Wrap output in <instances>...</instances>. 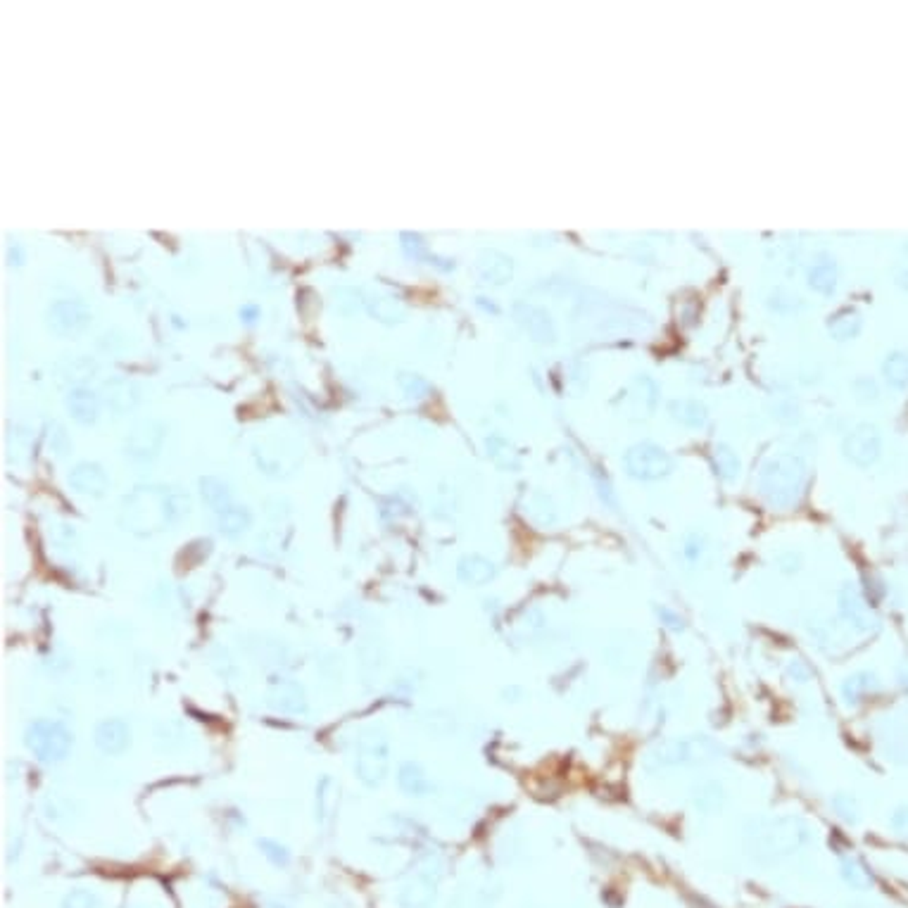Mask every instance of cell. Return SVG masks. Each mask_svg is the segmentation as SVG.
<instances>
[{
    "instance_id": "6da1fadb",
    "label": "cell",
    "mask_w": 908,
    "mask_h": 908,
    "mask_svg": "<svg viewBox=\"0 0 908 908\" xmlns=\"http://www.w3.org/2000/svg\"><path fill=\"white\" fill-rule=\"evenodd\" d=\"M808 481V466L799 454L780 452L764 462L758 471V495L771 509L787 512L799 504Z\"/></svg>"
},
{
    "instance_id": "7a4b0ae2",
    "label": "cell",
    "mask_w": 908,
    "mask_h": 908,
    "mask_svg": "<svg viewBox=\"0 0 908 908\" xmlns=\"http://www.w3.org/2000/svg\"><path fill=\"white\" fill-rule=\"evenodd\" d=\"M723 757V747L707 735H685V737L661 739L649 747L645 766L649 771H670L702 766Z\"/></svg>"
},
{
    "instance_id": "3957f363",
    "label": "cell",
    "mask_w": 908,
    "mask_h": 908,
    "mask_svg": "<svg viewBox=\"0 0 908 908\" xmlns=\"http://www.w3.org/2000/svg\"><path fill=\"white\" fill-rule=\"evenodd\" d=\"M390 771V739L383 727H366L355 749V776L366 787H378Z\"/></svg>"
},
{
    "instance_id": "277c9868",
    "label": "cell",
    "mask_w": 908,
    "mask_h": 908,
    "mask_svg": "<svg viewBox=\"0 0 908 908\" xmlns=\"http://www.w3.org/2000/svg\"><path fill=\"white\" fill-rule=\"evenodd\" d=\"M808 840H811V827L806 825V821L787 815V818L766 823L754 837V849H758V856L783 858L802 849L804 845H808Z\"/></svg>"
},
{
    "instance_id": "5b68a950",
    "label": "cell",
    "mask_w": 908,
    "mask_h": 908,
    "mask_svg": "<svg viewBox=\"0 0 908 908\" xmlns=\"http://www.w3.org/2000/svg\"><path fill=\"white\" fill-rule=\"evenodd\" d=\"M24 745L41 764H60L74 747V735L63 720L38 718L24 730Z\"/></svg>"
},
{
    "instance_id": "8992f818",
    "label": "cell",
    "mask_w": 908,
    "mask_h": 908,
    "mask_svg": "<svg viewBox=\"0 0 908 908\" xmlns=\"http://www.w3.org/2000/svg\"><path fill=\"white\" fill-rule=\"evenodd\" d=\"M623 469L630 478L642 483H654L661 478H669L676 469V462L661 445L654 443H638L628 447L623 454Z\"/></svg>"
},
{
    "instance_id": "52a82bcc",
    "label": "cell",
    "mask_w": 908,
    "mask_h": 908,
    "mask_svg": "<svg viewBox=\"0 0 908 908\" xmlns=\"http://www.w3.org/2000/svg\"><path fill=\"white\" fill-rule=\"evenodd\" d=\"M842 454L858 469H868L883 454V433L875 424H858L842 440Z\"/></svg>"
},
{
    "instance_id": "ba28073f",
    "label": "cell",
    "mask_w": 908,
    "mask_h": 908,
    "mask_svg": "<svg viewBox=\"0 0 908 908\" xmlns=\"http://www.w3.org/2000/svg\"><path fill=\"white\" fill-rule=\"evenodd\" d=\"M837 614L845 620L846 626L858 630V633H871L877 626V619L873 616L871 604L864 597V592L858 590V585L846 583L842 585L837 592Z\"/></svg>"
},
{
    "instance_id": "9c48e42d",
    "label": "cell",
    "mask_w": 908,
    "mask_h": 908,
    "mask_svg": "<svg viewBox=\"0 0 908 908\" xmlns=\"http://www.w3.org/2000/svg\"><path fill=\"white\" fill-rule=\"evenodd\" d=\"M267 702L274 711H281V714H305L308 711V697H305V689H302L300 683L295 680H288V678H278V680H271L269 689H267Z\"/></svg>"
},
{
    "instance_id": "30bf717a",
    "label": "cell",
    "mask_w": 908,
    "mask_h": 908,
    "mask_svg": "<svg viewBox=\"0 0 908 908\" xmlns=\"http://www.w3.org/2000/svg\"><path fill=\"white\" fill-rule=\"evenodd\" d=\"M93 739L103 754L120 757L132 745V727L122 718H105L95 726Z\"/></svg>"
},
{
    "instance_id": "8fae6325",
    "label": "cell",
    "mask_w": 908,
    "mask_h": 908,
    "mask_svg": "<svg viewBox=\"0 0 908 908\" xmlns=\"http://www.w3.org/2000/svg\"><path fill=\"white\" fill-rule=\"evenodd\" d=\"M88 321H91V314L79 302H57V305H53L51 314H48V326H51L57 336H76V333L86 328Z\"/></svg>"
},
{
    "instance_id": "7c38bea8",
    "label": "cell",
    "mask_w": 908,
    "mask_h": 908,
    "mask_svg": "<svg viewBox=\"0 0 908 908\" xmlns=\"http://www.w3.org/2000/svg\"><path fill=\"white\" fill-rule=\"evenodd\" d=\"M497 573H500V569H497L495 561L483 557V554H464L457 561V578L471 588H483V585L493 583Z\"/></svg>"
},
{
    "instance_id": "4fadbf2b",
    "label": "cell",
    "mask_w": 908,
    "mask_h": 908,
    "mask_svg": "<svg viewBox=\"0 0 908 908\" xmlns=\"http://www.w3.org/2000/svg\"><path fill=\"white\" fill-rule=\"evenodd\" d=\"M880 678L873 670H856L849 678H845V683L840 685V695L845 699L846 707H858L865 699H871L873 695L880 692Z\"/></svg>"
},
{
    "instance_id": "5bb4252c",
    "label": "cell",
    "mask_w": 908,
    "mask_h": 908,
    "mask_svg": "<svg viewBox=\"0 0 908 908\" xmlns=\"http://www.w3.org/2000/svg\"><path fill=\"white\" fill-rule=\"evenodd\" d=\"M69 485H72L76 493H82V495L101 497L105 495L110 481H107V474L103 471V466L91 462H82L76 464L74 469H72V474H69Z\"/></svg>"
},
{
    "instance_id": "9a60e30c",
    "label": "cell",
    "mask_w": 908,
    "mask_h": 908,
    "mask_svg": "<svg viewBox=\"0 0 908 908\" xmlns=\"http://www.w3.org/2000/svg\"><path fill=\"white\" fill-rule=\"evenodd\" d=\"M435 894H438V880L431 873H419L400 892V903L405 908H428L435 902Z\"/></svg>"
},
{
    "instance_id": "2e32d148",
    "label": "cell",
    "mask_w": 908,
    "mask_h": 908,
    "mask_svg": "<svg viewBox=\"0 0 908 908\" xmlns=\"http://www.w3.org/2000/svg\"><path fill=\"white\" fill-rule=\"evenodd\" d=\"M162 438L164 433L157 424H143V426H138L132 433L129 445H126V450H129L126 454L133 459H141V462L152 459L157 454V450H160V445H162Z\"/></svg>"
},
{
    "instance_id": "e0dca14e",
    "label": "cell",
    "mask_w": 908,
    "mask_h": 908,
    "mask_svg": "<svg viewBox=\"0 0 908 908\" xmlns=\"http://www.w3.org/2000/svg\"><path fill=\"white\" fill-rule=\"evenodd\" d=\"M478 274L485 283H495V286H502L507 283L514 274V264H512V258H507L504 252L497 250H485L481 252L478 258Z\"/></svg>"
},
{
    "instance_id": "ac0fdd59",
    "label": "cell",
    "mask_w": 908,
    "mask_h": 908,
    "mask_svg": "<svg viewBox=\"0 0 908 908\" xmlns=\"http://www.w3.org/2000/svg\"><path fill=\"white\" fill-rule=\"evenodd\" d=\"M861 326H864V317L858 312L856 308L846 305V308H840L837 312H833L827 317V333L833 336L835 340H854L861 333Z\"/></svg>"
},
{
    "instance_id": "d6986e66",
    "label": "cell",
    "mask_w": 908,
    "mask_h": 908,
    "mask_svg": "<svg viewBox=\"0 0 908 908\" xmlns=\"http://www.w3.org/2000/svg\"><path fill=\"white\" fill-rule=\"evenodd\" d=\"M726 787L718 780H702L692 789V806L704 815H714L726 806Z\"/></svg>"
},
{
    "instance_id": "ffe728a7",
    "label": "cell",
    "mask_w": 908,
    "mask_h": 908,
    "mask_svg": "<svg viewBox=\"0 0 908 908\" xmlns=\"http://www.w3.org/2000/svg\"><path fill=\"white\" fill-rule=\"evenodd\" d=\"M514 314L516 319H519V324L523 326L535 340H542V343H545V340H554V326H552L550 314H547L545 309L532 308V305H516Z\"/></svg>"
},
{
    "instance_id": "44dd1931",
    "label": "cell",
    "mask_w": 908,
    "mask_h": 908,
    "mask_svg": "<svg viewBox=\"0 0 908 908\" xmlns=\"http://www.w3.org/2000/svg\"><path fill=\"white\" fill-rule=\"evenodd\" d=\"M397 785L407 796H428L433 792V783L431 777L426 776V771L421 768V764L416 761H405L397 768Z\"/></svg>"
},
{
    "instance_id": "7402d4cb",
    "label": "cell",
    "mask_w": 908,
    "mask_h": 908,
    "mask_svg": "<svg viewBox=\"0 0 908 908\" xmlns=\"http://www.w3.org/2000/svg\"><path fill=\"white\" fill-rule=\"evenodd\" d=\"M806 281L818 295H833L837 290V264H835V259L821 255L808 267Z\"/></svg>"
},
{
    "instance_id": "603a6c76",
    "label": "cell",
    "mask_w": 908,
    "mask_h": 908,
    "mask_svg": "<svg viewBox=\"0 0 908 908\" xmlns=\"http://www.w3.org/2000/svg\"><path fill=\"white\" fill-rule=\"evenodd\" d=\"M670 419L685 428H704L708 421V412L702 402L697 400H673L669 405Z\"/></svg>"
},
{
    "instance_id": "cb8c5ba5",
    "label": "cell",
    "mask_w": 908,
    "mask_h": 908,
    "mask_svg": "<svg viewBox=\"0 0 908 908\" xmlns=\"http://www.w3.org/2000/svg\"><path fill=\"white\" fill-rule=\"evenodd\" d=\"M708 462H711L716 478L726 483H733L739 476V471H742V462H739L737 452L733 447L723 445V443L714 445V450L708 454Z\"/></svg>"
},
{
    "instance_id": "d4e9b609",
    "label": "cell",
    "mask_w": 908,
    "mask_h": 908,
    "mask_svg": "<svg viewBox=\"0 0 908 908\" xmlns=\"http://www.w3.org/2000/svg\"><path fill=\"white\" fill-rule=\"evenodd\" d=\"M883 378L894 390L908 388V352L892 350L883 359Z\"/></svg>"
},
{
    "instance_id": "484cf974",
    "label": "cell",
    "mask_w": 908,
    "mask_h": 908,
    "mask_svg": "<svg viewBox=\"0 0 908 908\" xmlns=\"http://www.w3.org/2000/svg\"><path fill=\"white\" fill-rule=\"evenodd\" d=\"M840 875L849 887L854 890H871L873 887V873L868 871V865L858 856H842L840 861Z\"/></svg>"
},
{
    "instance_id": "4316f807",
    "label": "cell",
    "mask_w": 908,
    "mask_h": 908,
    "mask_svg": "<svg viewBox=\"0 0 908 908\" xmlns=\"http://www.w3.org/2000/svg\"><path fill=\"white\" fill-rule=\"evenodd\" d=\"M250 512L245 507H236V504H231V507L217 514V526H220V531L224 532L226 538H239V535H243L250 528Z\"/></svg>"
},
{
    "instance_id": "83f0119b",
    "label": "cell",
    "mask_w": 908,
    "mask_h": 908,
    "mask_svg": "<svg viewBox=\"0 0 908 908\" xmlns=\"http://www.w3.org/2000/svg\"><path fill=\"white\" fill-rule=\"evenodd\" d=\"M67 407L79 424H93L95 414H98V402L95 395L88 390H74L67 397Z\"/></svg>"
},
{
    "instance_id": "f1b7e54d",
    "label": "cell",
    "mask_w": 908,
    "mask_h": 908,
    "mask_svg": "<svg viewBox=\"0 0 908 908\" xmlns=\"http://www.w3.org/2000/svg\"><path fill=\"white\" fill-rule=\"evenodd\" d=\"M200 493H202V497H205V502L210 504V507L220 514V512H224V509H229L233 504L231 502V493H229V488H226L224 483L220 481V478H202L200 481Z\"/></svg>"
},
{
    "instance_id": "f546056e",
    "label": "cell",
    "mask_w": 908,
    "mask_h": 908,
    "mask_svg": "<svg viewBox=\"0 0 908 908\" xmlns=\"http://www.w3.org/2000/svg\"><path fill=\"white\" fill-rule=\"evenodd\" d=\"M830 806L842 821L849 823V825H856L861 821V806H858V799L849 792H837V795L830 796Z\"/></svg>"
},
{
    "instance_id": "4dcf8cb0",
    "label": "cell",
    "mask_w": 908,
    "mask_h": 908,
    "mask_svg": "<svg viewBox=\"0 0 908 908\" xmlns=\"http://www.w3.org/2000/svg\"><path fill=\"white\" fill-rule=\"evenodd\" d=\"M654 614H657L659 623H661L669 633L680 635L688 630V620H685V616L680 614V611H676L673 607H669V604H654Z\"/></svg>"
},
{
    "instance_id": "1f68e13d",
    "label": "cell",
    "mask_w": 908,
    "mask_h": 908,
    "mask_svg": "<svg viewBox=\"0 0 908 908\" xmlns=\"http://www.w3.org/2000/svg\"><path fill=\"white\" fill-rule=\"evenodd\" d=\"M680 554H683V561L689 566L699 564L707 554V535L702 532H689L688 538L683 540V547H680Z\"/></svg>"
},
{
    "instance_id": "d6a6232c",
    "label": "cell",
    "mask_w": 908,
    "mask_h": 908,
    "mask_svg": "<svg viewBox=\"0 0 908 908\" xmlns=\"http://www.w3.org/2000/svg\"><path fill=\"white\" fill-rule=\"evenodd\" d=\"M258 845H259V849H262L264 856L269 858V861L274 865H278V868H286V865L290 864L288 846L281 845V842H276V840H269V837H264V840H259Z\"/></svg>"
},
{
    "instance_id": "836d02e7",
    "label": "cell",
    "mask_w": 908,
    "mask_h": 908,
    "mask_svg": "<svg viewBox=\"0 0 908 908\" xmlns=\"http://www.w3.org/2000/svg\"><path fill=\"white\" fill-rule=\"evenodd\" d=\"M63 908H103V903L101 899H98V894H93V892L76 890L72 892V894L64 896Z\"/></svg>"
},
{
    "instance_id": "e575fe53",
    "label": "cell",
    "mask_w": 908,
    "mask_h": 908,
    "mask_svg": "<svg viewBox=\"0 0 908 908\" xmlns=\"http://www.w3.org/2000/svg\"><path fill=\"white\" fill-rule=\"evenodd\" d=\"M892 276H894V281L899 288L908 290V240L902 245L899 255H896L894 267H892Z\"/></svg>"
},
{
    "instance_id": "d590c367",
    "label": "cell",
    "mask_w": 908,
    "mask_h": 908,
    "mask_svg": "<svg viewBox=\"0 0 908 908\" xmlns=\"http://www.w3.org/2000/svg\"><path fill=\"white\" fill-rule=\"evenodd\" d=\"M331 787H333V780L328 776H324L317 783V818L319 821H324L326 815H328V799H331Z\"/></svg>"
},
{
    "instance_id": "8d00e7d4",
    "label": "cell",
    "mask_w": 908,
    "mask_h": 908,
    "mask_svg": "<svg viewBox=\"0 0 908 908\" xmlns=\"http://www.w3.org/2000/svg\"><path fill=\"white\" fill-rule=\"evenodd\" d=\"M595 485H597V493H600L601 502H604L607 507H611L616 512V509H619V497H616L614 485L609 483V478L607 476H597V474H595Z\"/></svg>"
},
{
    "instance_id": "74e56055",
    "label": "cell",
    "mask_w": 908,
    "mask_h": 908,
    "mask_svg": "<svg viewBox=\"0 0 908 908\" xmlns=\"http://www.w3.org/2000/svg\"><path fill=\"white\" fill-rule=\"evenodd\" d=\"M890 827L894 830L896 835H899V837L908 840V806L906 804H903V806H896L894 811H892Z\"/></svg>"
},
{
    "instance_id": "f35d334b",
    "label": "cell",
    "mask_w": 908,
    "mask_h": 908,
    "mask_svg": "<svg viewBox=\"0 0 908 908\" xmlns=\"http://www.w3.org/2000/svg\"><path fill=\"white\" fill-rule=\"evenodd\" d=\"M787 676L792 678V680H796V683H808L811 669H808V664L804 659H792L787 664Z\"/></svg>"
},
{
    "instance_id": "ab89813d",
    "label": "cell",
    "mask_w": 908,
    "mask_h": 908,
    "mask_svg": "<svg viewBox=\"0 0 908 908\" xmlns=\"http://www.w3.org/2000/svg\"><path fill=\"white\" fill-rule=\"evenodd\" d=\"M896 680H899V685H902V688H908V659L903 661L902 666H899V670H896Z\"/></svg>"
}]
</instances>
